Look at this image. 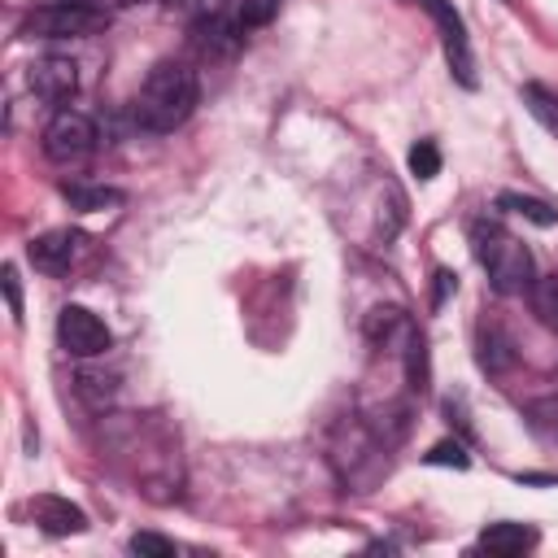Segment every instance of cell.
Returning <instances> with one entry per match:
<instances>
[{"label": "cell", "mask_w": 558, "mask_h": 558, "mask_svg": "<svg viewBox=\"0 0 558 558\" xmlns=\"http://www.w3.org/2000/svg\"><path fill=\"white\" fill-rule=\"evenodd\" d=\"M423 462H432V466H458V471L471 466V458H466V449H462L458 440H440V445H432V449L423 453Z\"/></svg>", "instance_id": "obj_21"}, {"label": "cell", "mask_w": 558, "mask_h": 558, "mask_svg": "<svg viewBox=\"0 0 558 558\" xmlns=\"http://www.w3.org/2000/svg\"><path fill=\"white\" fill-rule=\"evenodd\" d=\"M74 392L83 397L87 410H105V405H113V397H118V375H105V371H78V375H74Z\"/></svg>", "instance_id": "obj_14"}, {"label": "cell", "mask_w": 558, "mask_h": 558, "mask_svg": "<svg viewBox=\"0 0 558 558\" xmlns=\"http://www.w3.org/2000/svg\"><path fill=\"white\" fill-rule=\"evenodd\" d=\"M475 344H480L475 357H480V366H484L488 375H501L506 366H514V344H510V336H506L497 323H484Z\"/></svg>", "instance_id": "obj_12"}, {"label": "cell", "mask_w": 558, "mask_h": 558, "mask_svg": "<svg viewBox=\"0 0 558 558\" xmlns=\"http://www.w3.org/2000/svg\"><path fill=\"white\" fill-rule=\"evenodd\" d=\"M458 292V275L453 270H436V292H432V305H445V296Z\"/></svg>", "instance_id": "obj_25"}, {"label": "cell", "mask_w": 558, "mask_h": 558, "mask_svg": "<svg viewBox=\"0 0 558 558\" xmlns=\"http://www.w3.org/2000/svg\"><path fill=\"white\" fill-rule=\"evenodd\" d=\"M109 26V13L100 4H39L22 17V39H83Z\"/></svg>", "instance_id": "obj_3"}, {"label": "cell", "mask_w": 558, "mask_h": 558, "mask_svg": "<svg viewBox=\"0 0 558 558\" xmlns=\"http://www.w3.org/2000/svg\"><path fill=\"white\" fill-rule=\"evenodd\" d=\"M497 205H501V209H510V214H519V218H527V222H536V227H554V222H558V209H554V205H545V201H536V196L501 192V196H497Z\"/></svg>", "instance_id": "obj_18"}, {"label": "cell", "mask_w": 558, "mask_h": 558, "mask_svg": "<svg viewBox=\"0 0 558 558\" xmlns=\"http://www.w3.org/2000/svg\"><path fill=\"white\" fill-rule=\"evenodd\" d=\"M83 248H87V235H83V231L57 227V231L35 235V240L26 244V257H31L35 270H44V275H70V270L78 266Z\"/></svg>", "instance_id": "obj_8"}, {"label": "cell", "mask_w": 558, "mask_h": 558, "mask_svg": "<svg viewBox=\"0 0 558 558\" xmlns=\"http://www.w3.org/2000/svg\"><path fill=\"white\" fill-rule=\"evenodd\" d=\"M410 174L423 179V183L440 174V148H436L432 140H418V144L410 148Z\"/></svg>", "instance_id": "obj_20"}, {"label": "cell", "mask_w": 558, "mask_h": 558, "mask_svg": "<svg viewBox=\"0 0 558 558\" xmlns=\"http://www.w3.org/2000/svg\"><path fill=\"white\" fill-rule=\"evenodd\" d=\"M523 418H527V427H532L536 436H545V440H558V392L532 397V401L523 405Z\"/></svg>", "instance_id": "obj_17"}, {"label": "cell", "mask_w": 558, "mask_h": 558, "mask_svg": "<svg viewBox=\"0 0 558 558\" xmlns=\"http://www.w3.org/2000/svg\"><path fill=\"white\" fill-rule=\"evenodd\" d=\"M31 514H35V523H39L48 536H78V532L87 527V514H83L74 501L52 497V493L35 497V501H31Z\"/></svg>", "instance_id": "obj_10"}, {"label": "cell", "mask_w": 558, "mask_h": 558, "mask_svg": "<svg viewBox=\"0 0 558 558\" xmlns=\"http://www.w3.org/2000/svg\"><path fill=\"white\" fill-rule=\"evenodd\" d=\"M57 340H61V349L70 357H100V353L113 349V331L87 305H65L57 314Z\"/></svg>", "instance_id": "obj_5"}, {"label": "cell", "mask_w": 558, "mask_h": 558, "mask_svg": "<svg viewBox=\"0 0 558 558\" xmlns=\"http://www.w3.org/2000/svg\"><path fill=\"white\" fill-rule=\"evenodd\" d=\"M532 545H536V527H527V523H488V527L480 532V549L501 554V558L527 554Z\"/></svg>", "instance_id": "obj_11"}, {"label": "cell", "mask_w": 558, "mask_h": 558, "mask_svg": "<svg viewBox=\"0 0 558 558\" xmlns=\"http://www.w3.org/2000/svg\"><path fill=\"white\" fill-rule=\"evenodd\" d=\"M275 13H279V0H244V4H240V26H244V31L266 26Z\"/></svg>", "instance_id": "obj_23"}, {"label": "cell", "mask_w": 558, "mask_h": 558, "mask_svg": "<svg viewBox=\"0 0 558 558\" xmlns=\"http://www.w3.org/2000/svg\"><path fill=\"white\" fill-rule=\"evenodd\" d=\"M39 4H96V0H39Z\"/></svg>", "instance_id": "obj_27"}, {"label": "cell", "mask_w": 558, "mask_h": 558, "mask_svg": "<svg viewBox=\"0 0 558 558\" xmlns=\"http://www.w3.org/2000/svg\"><path fill=\"white\" fill-rule=\"evenodd\" d=\"M179 9H187L192 17H209V13H222L227 0H179Z\"/></svg>", "instance_id": "obj_26"}, {"label": "cell", "mask_w": 558, "mask_h": 558, "mask_svg": "<svg viewBox=\"0 0 558 558\" xmlns=\"http://www.w3.org/2000/svg\"><path fill=\"white\" fill-rule=\"evenodd\" d=\"M61 196L74 205V209H83V214H96V209H113V205H122V192L118 187H100V183H78V179H70V183H61Z\"/></svg>", "instance_id": "obj_13"}, {"label": "cell", "mask_w": 558, "mask_h": 558, "mask_svg": "<svg viewBox=\"0 0 558 558\" xmlns=\"http://www.w3.org/2000/svg\"><path fill=\"white\" fill-rule=\"evenodd\" d=\"M131 554L170 558V554H174V541H166V536H157V532H135V536H131Z\"/></svg>", "instance_id": "obj_22"}, {"label": "cell", "mask_w": 558, "mask_h": 558, "mask_svg": "<svg viewBox=\"0 0 558 558\" xmlns=\"http://www.w3.org/2000/svg\"><path fill=\"white\" fill-rule=\"evenodd\" d=\"M39 148L52 166H83L96 153V122L78 109H57L39 135Z\"/></svg>", "instance_id": "obj_4"}, {"label": "cell", "mask_w": 558, "mask_h": 558, "mask_svg": "<svg viewBox=\"0 0 558 558\" xmlns=\"http://www.w3.org/2000/svg\"><path fill=\"white\" fill-rule=\"evenodd\" d=\"M523 105L558 140V87H549V83H523Z\"/></svg>", "instance_id": "obj_15"}, {"label": "cell", "mask_w": 558, "mask_h": 558, "mask_svg": "<svg viewBox=\"0 0 558 558\" xmlns=\"http://www.w3.org/2000/svg\"><path fill=\"white\" fill-rule=\"evenodd\" d=\"M0 283H4V296H9V314H13V323H22V283H17V270L4 266V270H0Z\"/></svg>", "instance_id": "obj_24"}, {"label": "cell", "mask_w": 558, "mask_h": 558, "mask_svg": "<svg viewBox=\"0 0 558 558\" xmlns=\"http://www.w3.org/2000/svg\"><path fill=\"white\" fill-rule=\"evenodd\" d=\"M31 92L44 100V105H57V109H65L74 96H78V65L70 61V57H61V52H48V57H39L35 65H31Z\"/></svg>", "instance_id": "obj_9"}, {"label": "cell", "mask_w": 558, "mask_h": 558, "mask_svg": "<svg viewBox=\"0 0 558 558\" xmlns=\"http://www.w3.org/2000/svg\"><path fill=\"white\" fill-rule=\"evenodd\" d=\"M244 44V26L231 22L227 13H209V17H192L187 26V48L201 61H231Z\"/></svg>", "instance_id": "obj_7"}, {"label": "cell", "mask_w": 558, "mask_h": 558, "mask_svg": "<svg viewBox=\"0 0 558 558\" xmlns=\"http://www.w3.org/2000/svg\"><path fill=\"white\" fill-rule=\"evenodd\" d=\"M471 248H475V262L484 266L493 292L501 296H514V292H527L532 288V253L519 235H510L501 222L493 218H475L471 222Z\"/></svg>", "instance_id": "obj_2"}, {"label": "cell", "mask_w": 558, "mask_h": 558, "mask_svg": "<svg viewBox=\"0 0 558 558\" xmlns=\"http://www.w3.org/2000/svg\"><path fill=\"white\" fill-rule=\"evenodd\" d=\"M418 4L432 13V22H436V31H440L449 74H453L462 87H475V83H480V78H475V57H471V39H466V26H462L458 9H453L449 0H418Z\"/></svg>", "instance_id": "obj_6"}, {"label": "cell", "mask_w": 558, "mask_h": 558, "mask_svg": "<svg viewBox=\"0 0 558 558\" xmlns=\"http://www.w3.org/2000/svg\"><path fill=\"white\" fill-rule=\"evenodd\" d=\"M405 384L414 392H427V344L414 327L405 331Z\"/></svg>", "instance_id": "obj_19"}, {"label": "cell", "mask_w": 558, "mask_h": 558, "mask_svg": "<svg viewBox=\"0 0 558 558\" xmlns=\"http://www.w3.org/2000/svg\"><path fill=\"white\" fill-rule=\"evenodd\" d=\"M196 100H201L196 70L187 61H157L131 100V118L148 135H170L192 118Z\"/></svg>", "instance_id": "obj_1"}, {"label": "cell", "mask_w": 558, "mask_h": 558, "mask_svg": "<svg viewBox=\"0 0 558 558\" xmlns=\"http://www.w3.org/2000/svg\"><path fill=\"white\" fill-rule=\"evenodd\" d=\"M527 296H532V314H536L549 331H558V270H554V275L532 279Z\"/></svg>", "instance_id": "obj_16"}]
</instances>
